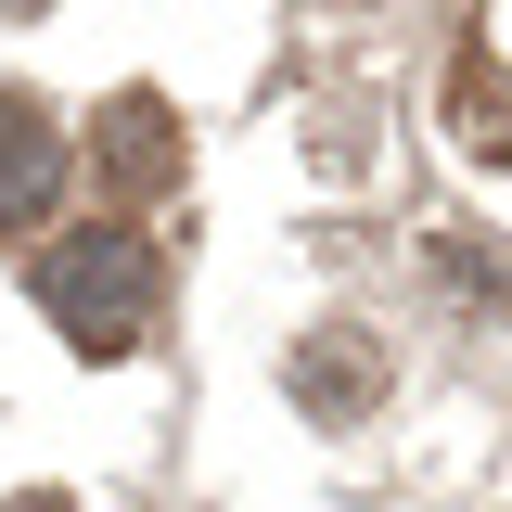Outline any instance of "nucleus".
<instances>
[{"label": "nucleus", "mask_w": 512, "mask_h": 512, "mask_svg": "<svg viewBox=\"0 0 512 512\" xmlns=\"http://www.w3.org/2000/svg\"><path fill=\"white\" fill-rule=\"evenodd\" d=\"M39 320H52L77 359H128L167 320V256L141 244L128 218H90V231H64L39 256Z\"/></svg>", "instance_id": "obj_1"}, {"label": "nucleus", "mask_w": 512, "mask_h": 512, "mask_svg": "<svg viewBox=\"0 0 512 512\" xmlns=\"http://www.w3.org/2000/svg\"><path fill=\"white\" fill-rule=\"evenodd\" d=\"M90 180L116 192V205L180 180V116H167V90H116V103L90 116Z\"/></svg>", "instance_id": "obj_2"}, {"label": "nucleus", "mask_w": 512, "mask_h": 512, "mask_svg": "<svg viewBox=\"0 0 512 512\" xmlns=\"http://www.w3.org/2000/svg\"><path fill=\"white\" fill-rule=\"evenodd\" d=\"M52 192H64L52 116H39L26 90H0V244H13V231H39V218H52Z\"/></svg>", "instance_id": "obj_3"}, {"label": "nucleus", "mask_w": 512, "mask_h": 512, "mask_svg": "<svg viewBox=\"0 0 512 512\" xmlns=\"http://www.w3.org/2000/svg\"><path fill=\"white\" fill-rule=\"evenodd\" d=\"M295 397H308V423H359L384 397V346L372 333H308L295 346Z\"/></svg>", "instance_id": "obj_4"}, {"label": "nucleus", "mask_w": 512, "mask_h": 512, "mask_svg": "<svg viewBox=\"0 0 512 512\" xmlns=\"http://www.w3.org/2000/svg\"><path fill=\"white\" fill-rule=\"evenodd\" d=\"M448 128H461V154L512 167V77H500L487 39H461V64H448Z\"/></svg>", "instance_id": "obj_5"}, {"label": "nucleus", "mask_w": 512, "mask_h": 512, "mask_svg": "<svg viewBox=\"0 0 512 512\" xmlns=\"http://www.w3.org/2000/svg\"><path fill=\"white\" fill-rule=\"evenodd\" d=\"M13 512H64V500H52V487H26V500H13Z\"/></svg>", "instance_id": "obj_6"}]
</instances>
